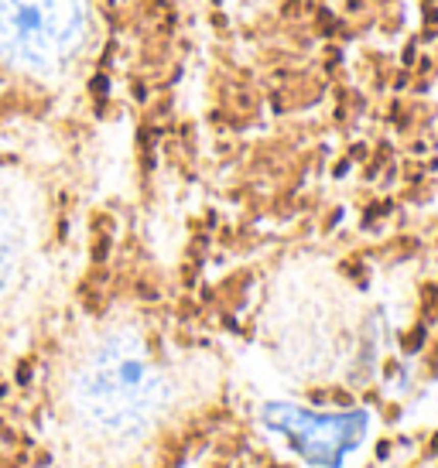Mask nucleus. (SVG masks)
<instances>
[{"instance_id": "nucleus-2", "label": "nucleus", "mask_w": 438, "mask_h": 468, "mask_svg": "<svg viewBox=\"0 0 438 468\" xmlns=\"http://www.w3.org/2000/svg\"><path fill=\"white\" fill-rule=\"evenodd\" d=\"M271 424L277 431L291 434V441L298 445V451L319 465H335L343 451L353 441H359L363 413H308V410H295V407H271L267 410Z\"/></svg>"}, {"instance_id": "nucleus-1", "label": "nucleus", "mask_w": 438, "mask_h": 468, "mask_svg": "<svg viewBox=\"0 0 438 468\" xmlns=\"http://www.w3.org/2000/svg\"><path fill=\"white\" fill-rule=\"evenodd\" d=\"M86 21V0H0V65L55 75L79 51Z\"/></svg>"}]
</instances>
